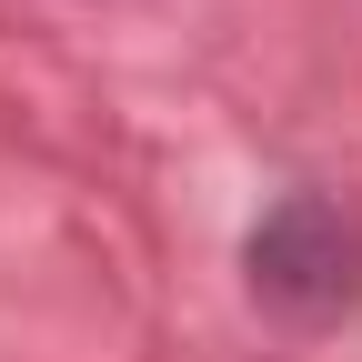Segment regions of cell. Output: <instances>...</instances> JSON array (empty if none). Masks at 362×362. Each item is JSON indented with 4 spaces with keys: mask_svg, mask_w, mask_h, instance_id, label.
Here are the masks:
<instances>
[{
    "mask_svg": "<svg viewBox=\"0 0 362 362\" xmlns=\"http://www.w3.org/2000/svg\"><path fill=\"white\" fill-rule=\"evenodd\" d=\"M242 272H252V302L282 312V322H322V312L362 302V221L332 202V192H292L252 221L242 242Z\"/></svg>",
    "mask_w": 362,
    "mask_h": 362,
    "instance_id": "obj_1",
    "label": "cell"
}]
</instances>
